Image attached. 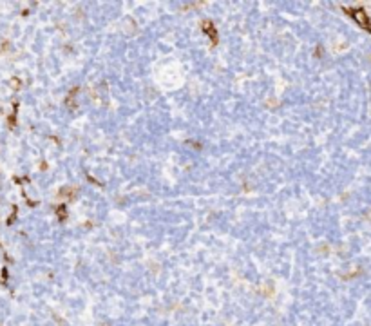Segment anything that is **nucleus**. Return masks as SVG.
I'll return each mask as SVG.
<instances>
[]
</instances>
